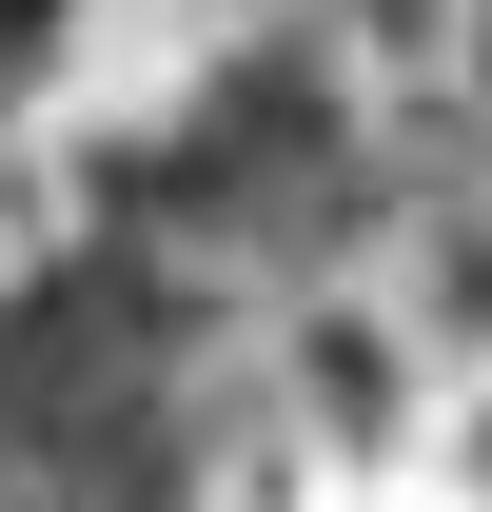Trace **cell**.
<instances>
[{
  "label": "cell",
  "mask_w": 492,
  "mask_h": 512,
  "mask_svg": "<svg viewBox=\"0 0 492 512\" xmlns=\"http://www.w3.org/2000/svg\"><path fill=\"white\" fill-rule=\"evenodd\" d=\"M276 355H296V434L315 453H394V414H414V335L394 316H355V296H296V335H276Z\"/></svg>",
  "instance_id": "6da1fadb"
},
{
  "label": "cell",
  "mask_w": 492,
  "mask_h": 512,
  "mask_svg": "<svg viewBox=\"0 0 492 512\" xmlns=\"http://www.w3.org/2000/svg\"><path fill=\"white\" fill-rule=\"evenodd\" d=\"M237 20H276V0H237Z\"/></svg>",
  "instance_id": "3957f363"
},
{
  "label": "cell",
  "mask_w": 492,
  "mask_h": 512,
  "mask_svg": "<svg viewBox=\"0 0 492 512\" xmlns=\"http://www.w3.org/2000/svg\"><path fill=\"white\" fill-rule=\"evenodd\" d=\"M60 60H79V0H0V119H40Z\"/></svg>",
  "instance_id": "7a4b0ae2"
}]
</instances>
